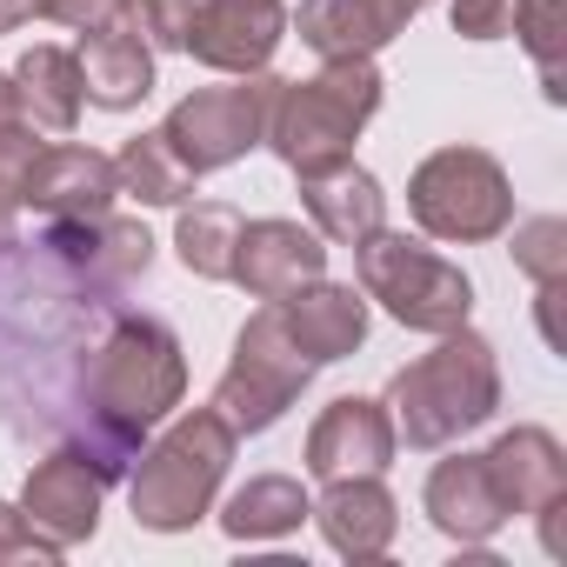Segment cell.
<instances>
[{
	"mask_svg": "<svg viewBox=\"0 0 567 567\" xmlns=\"http://www.w3.org/2000/svg\"><path fill=\"white\" fill-rule=\"evenodd\" d=\"M114 295L121 288L81 274L48 240H0V427L81 454L107 487L127 481L141 454L94 401V361L121 315Z\"/></svg>",
	"mask_w": 567,
	"mask_h": 567,
	"instance_id": "cell-1",
	"label": "cell"
},
{
	"mask_svg": "<svg viewBox=\"0 0 567 567\" xmlns=\"http://www.w3.org/2000/svg\"><path fill=\"white\" fill-rule=\"evenodd\" d=\"M388 421H394V441L408 447H447L461 434H474L481 421H494L501 408V368H494V348L474 334V328H454L441 334L434 354L408 361L388 388Z\"/></svg>",
	"mask_w": 567,
	"mask_h": 567,
	"instance_id": "cell-2",
	"label": "cell"
},
{
	"mask_svg": "<svg viewBox=\"0 0 567 567\" xmlns=\"http://www.w3.org/2000/svg\"><path fill=\"white\" fill-rule=\"evenodd\" d=\"M381 68L374 54H354V61H328L315 81H280L274 107H267V147L288 161L295 174H321V167H341L354 161V134L374 121L381 107Z\"/></svg>",
	"mask_w": 567,
	"mask_h": 567,
	"instance_id": "cell-3",
	"label": "cell"
},
{
	"mask_svg": "<svg viewBox=\"0 0 567 567\" xmlns=\"http://www.w3.org/2000/svg\"><path fill=\"white\" fill-rule=\"evenodd\" d=\"M234 441H240V434H234L214 408L181 414V421H174L154 447H141L134 467H127L134 520L154 527V534L194 527V520L214 507V494H220V481H227V467H234Z\"/></svg>",
	"mask_w": 567,
	"mask_h": 567,
	"instance_id": "cell-4",
	"label": "cell"
},
{
	"mask_svg": "<svg viewBox=\"0 0 567 567\" xmlns=\"http://www.w3.org/2000/svg\"><path fill=\"white\" fill-rule=\"evenodd\" d=\"M187 394V361H181V341L167 321L154 315H114L107 341H101V361H94V401H101V421L127 441H147L154 421H167Z\"/></svg>",
	"mask_w": 567,
	"mask_h": 567,
	"instance_id": "cell-5",
	"label": "cell"
},
{
	"mask_svg": "<svg viewBox=\"0 0 567 567\" xmlns=\"http://www.w3.org/2000/svg\"><path fill=\"white\" fill-rule=\"evenodd\" d=\"M134 28L147 48L194 54L200 68L260 74L288 41V8L280 0H141Z\"/></svg>",
	"mask_w": 567,
	"mask_h": 567,
	"instance_id": "cell-6",
	"label": "cell"
},
{
	"mask_svg": "<svg viewBox=\"0 0 567 567\" xmlns=\"http://www.w3.org/2000/svg\"><path fill=\"white\" fill-rule=\"evenodd\" d=\"M354 274H361V295L381 301L414 334H454L474 315V280L408 234L374 227L368 240H354Z\"/></svg>",
	"mask_w": 567,
	"mask_h": 567,
	"instance_id": "cell-7",
	"label": "cell"
},
{
	"mask_svg": "<svg viewBox=\"0 0 567 567\" xmlns=\"http://www.w3.org/2000/svg\"><path fill=\"white\" fill-rule=\"evenodd\" d=\"M308 381H315V361L295 348L280 308L267 301V308L247 315V328L234 334V361H227V374L214 381V401H207V408H214L234 434H260V427H274L280 414L308 394Z\"/></svg>",
	"mask_w": 567,
	"mask_h": 567,
	"instance_id": "cell-8",
	"label": "cell"
},
{
	"mask_svg": "<svg viewBox=\"0 0 567 567\" xmlns=\"http://www.w3.org/2000/svg\"><path fill=\"white\" fill-rule=\"evenodd\" d=\"M408 207H414L421 234H434V240H494L514 227V187H507L501 161L481 147L427 154L408 181Z\"/></svg>",
	"mask_w": 567,
	"mask_h": 567,
	"instance_id": "cell-9",
	"label": "cell"
},
{
	"mask_svg": "<svg viewBox=\"0 0 567 567\" xmlns=\"http://www.w3.org/2000/svg\"><path fill=\"white\" fill-rule=\"evenodd\" d=\"M274 94H280L274 74H240L234 87H194L187 101H174V114L161 121V134L174 141V154H181L194 174L234 167L247 147H260Z\"/></svg>",
	"mask_w": 567,
	"mask_h": 567,
	"instance_id": "cell-10",
	"label": "cell"
},
{
	"mask_svg": "<svg viewBox=\"0 0 567 567\" xmlns=\"http://www.w3.org/2000/svg\"><path fill=\"white\" fill-rule=\"evenodd\" d=\"M328 274V247L315 227L301 220H240V240H234V274L254 301H288L295 288Z\"/></svg>",
	"mask_w": 567,
	"mask_h": 567,
	"instance_id": "cell-11",
	"label": "cell"
},
{
	"mask_svg": "<svg viewBox=\"0 0 567 567\" xmlns=\"http://www.w3.org/2000/svg\"><path fill=\"white\" fill-rule=\"evenodd\" d=\"M394 421H388V408L381 401H361V394H348V401H334V408H321V421L308 427V474L315 481H348V474H381L388 461H394Z\"/></svg>",
	"mask_w": 567,
	"mask_h": 567,
	"instance_id": "cell-12",
	"label": "cell"
},
{
	"mask_svg": "<svg viewBox=\"0 0 567 567\" xmlns=\"http://www.w3.org/2000/svg\"><path fill=\"white\" fill-rule=\"evenodd\" d=\"M487 481H494V501L501 514H547V507H567V454L547 427H514L501 434L487 454H481Z\"/></svg>",
	"mask_w": 567,
	"mask_h": 567,
	"instance_id": "cell-13",
	"label": "cell"
},
{
	"mask_svg": "<svg viewBox=\"0 0 567 567\" xmlns=\"http://www.w3.org/2000/svg\"><path fill=\"white\" fill-rule=\"evenodd\" d=\"M421 8H434V0H301L288 28H301V41L321 61H354V54H381Z\"/></svg>",
	"mask_w": 567,
	"mask_h": 567,
	"instance_id": "cell-14",
	"label": "cell"
},
{
	"mask_svg": "<svg viewBox=\"0 0 567 567\" xmlns=\"http://www.w3.org/2000/svg\"><path fill=\"white\" fill-rule=\"evenodd\" d=\"M114 194H121V174L107 154L94 147H41L34 167L21 174V200L41 207L48 220H94V214H114Z\"/></svg>",
	"mask_w": 567,
	"mask_h": 567,
	"instance_id": "cell-15",
	"label": "cell"
},
{
	"mask_svg": "<svg viewBox=\"0 0 567 567\" xmlns=\"http://www.w3.org/2000/svg\"><path fill=\"white\" fill-rule=\"evenodd\" d=\"M101 494H107V481H101L81 454L54 447L48 461H34V474H28V487H21V514H28L48 540L74 547V540H94V527H101Z\"/></svg>",
	"mask_w": 567,
	"mask_h": 567,
	"instance_id": "cell-16",
	"label": "cell"
},
{
	"mask_svg": "<svg viewBox=\"0 0 567 567\" xmlns=\"http://www.w3.org/2000/svg\"><path fill=\"white\" fill-rule=\"evenodd\" d=\"M321 487L328 494L308 514L321 520L328 547L348 554V560H381L394 547V534H401V507L381 487V474H348V481H321Z\"/></svg>",
	"mask_w": 567,
	"mask_h": 567,
	"instance_id": "cell-17",
	"label": "cell"
},
{
	"mask_svg": "<svg viewBox=\"0 0 567 567\" xmlns=\"http://www.w3.org/2000/svg\"><path fill=\"white\" fill-rule=\"evenodd\" d=\"M274 308H280L295 348H301L315 368L348 361V354L368 341V295H361V288H334L328 274L308 280V288H295L288 301H274Z\"/></svg>",
	"mask_w": 567,
	"mask_h": 567,
	"instance_id": "cell-18",
	"label": "cell"
},
{
	"mask_svg": "<svg viewBox=\"0 0 567 567\" xmlns=\"http://www.w3.org/2000/svg\"><path fill=\"white\" fill-rule=\"evenodd\" d=\"M81 87L94 107L121 114V107H141L154 94V48L141 41V28L127 21H107V28H81Z\"/></svg>",
	"mask_w": 567,
	"mask_h": 567,
	"instance_id": "cell-19",
	"label": "cell"
},
{
	"mask_svg": "<svg viewBox=\"0 0 567 567\" xmlns=\"http://www.w3.org/2000/svg\"><path fill=\"white\" fill-rule=\"evenodd\" d=\"M54 254H68L81 274L107 280V288H127L154 267V234L141 220H121V214H94V220H54L41 234Z\"/></svg>",
	"mask_w": 567,
	"mask_h": 567,
	"instance_id": "cell-20",
	"label": "cell"
},
{
	"mask_svg": "<svg viewBox=\"0 0 567 567\" xmlns=\"http://www.w3.org/2000/svg\"><path fill=\"white\" fill-rule=\"evenodd\" d=\"M427 520L447 534V540H461V547H481V540H494L501 527H507V514H501V501H494V481H487V467H481V454H454V461H441L434 474H427Z\"/></svg>",
	"mask_w": 567,
	"mask_h": 567,
	"instance_id": "cell-21",
	"label": "cell"
},
{
	"mask_svg": "<svg viewBox=\"0 0 567 567\" xmlns=\"http://www.w3.org/2000/svg\"><path fill=\"white\" fill-rule=\"evenodd\" d=\"M301 200H308L315 227H321L328 240H341V247H354V240H368L374 227H388V194H381V181H374L368 167H354V161L321 167V174H301Z\"/></svg>",
	"mask_w": 567,
	"mask_h": 567,
	"instance_id": "cell-22",
	"label": "cell"
},
{
	"mask_svg": "<svg viewBox=\"0 0 567 567\" xmlns=\"http://www.w3.org/2000/svg\"><path fill=\"white\" fill-rule=\"evenodd\" d=\"M14 94H21V114H28L34 127H48V134H74L81 101H87L74 48H48V41L28 48L21 68H14Z\"/></svg>",
	"mask_w": 567,
	"mask_h": 567,
	"instance_id": "cell-23",
	"label": "cell"
},
{
	"mask_svg": "<svg viewBox=\"0 0 567 567\" xmlns=\"http://www.w3.org/2000/svg\"><path fill=\"white\" fill-rule=\"evenodd\" d=\"M308 507L315 501H308V487L295 474H260L220 507V527H227V540H280V534H295L308 520Z\"/></svg>",
	"mask_w": 567,
	"mask_h": 567,
	"instance_id": "cell-24",
	"label": "cell"
},
{
	"mask_svg": "<svg viewBox=\"0 0 567 567\" xmlns=\"http://www.w3.org/2000/svg\"><path fill=\"white\" fill-rule=\"evenodd\" d=\"M114 174H121V194H134V200H147V207H181L187 194H194V167L174 154V141L154 127V134H141V141H127L121 154H114Z\"/></svg>",
	"mask_w": 567,
	"mask_h": 567,
	"instance_id": "cell-25",
	"label": "cell"
},
{
	"mask_svg": "<svg viewBox=\"0 0 567 567\" xmlns=\"http://www.w3.org/2000/svg\"><path fill=\"white\" fill-rule=\"evenodd\" d=\"M234 240H240V214L220 207V200H194L181 207V227H174V247H181V267L200 274V280H227L234 274Z\"/></svg>",
	"mask_w": 567,
	"mask_h": 567,
	"instance_id": "cell-26",
	"label": "cell"
},
{
	"mask_svg": "<svg viewBox=\"0 0 567 567\" xmlns=\"http://www.w3.org/2000/svg\"><path fill=\"white\" fill-rule=\"evenodd\" d=\"M507 34H520L527 61L540 68L547 101H567V74H560V54H567V0H514Z\"/></svg>",
	"mask_w": 567,
	"mask_h": 567,
	"instance_id": "cell-27",
	"label": "cell"
},
{
	"mask_svg": "<svg viewBox=\"0 0 567 567\" xmlns=\"http://www.w3.org/2000/svg\"><path fill=\"white\" fill-rule=\"evenodd\" d=\"M514 260H520V274H534L540 295H560V280H567V220L560 214L527 220L514 234Z\"/></svg>",
	"mask_w": 567,
	"mask_h": 567,
	"instance_id": "cell-28",
	"label": "cell"
},
{
	"mask_svg": "<svg viewBox=\"0 0 567 567\" xmlns=\"http://www.w3.org/2000/svg\"><path fill=\"white\" fill-rule=\"evenodd\" d=\"M41 21H61V28H107V21H127L141 14V0H34Z\"/></svg>",
	"mask_w": 567,
	"mask_h": 567,
	"instance_id": "cell-29",
	"label": "cell"
},
{
	"mask_svg": "<svg viewBox=\"0 0 567 567\" xmlns=\"http://www.w3.org/2000/svg\"><path fill=\"white\" fill-rule=\"evenodd\" d=\"M0 560H61V540H48L21 507L0 501Z\"/></svg>",
	"mask_w": 567,
	"mask_h": 567,
	"instance_id": "cell-30",
	"label": "cell"
},
{
	"mask_svg": "<svg viewBox=\"0 0 567 567\" xmlns=\"http://www.w3.org/2000/svg\"><path fill=\"white\" fill-rule=\"evenodd\" d=\"M514 21V0H454V34L467 41H501Z\"/></svg>",
	"mask_w": 567,
	"mask_h": 567,
	"instance_id": "cell-31",
	"label": "cell"
},
{
	"mask_svg": "<svg viewBox=\"0 0 567 567\" xmlns=\"http://www.w3.org/2000/svg\"><path fill=\"white\" fill-rule=\"evenodd\" d=\"M28 114H21V94H14V74H0V134L8 127H21Z\"/></svg>",
	"mask_w": 567,
	"mask_h": 567,
	"instance_id": "cell-32",
	"label": "cell"
},
{
	"mask_svg": "<svg viewBox=\"0 0 567 567\" xmlns=\"http://www.w3.org/2000/svg\"><path fill=\"white\" fill-rule=\"evenodd\" d=\"M21 21H41V14H34V0H0V34L21 28Z\"/></svg>",
	"mask_w": 567,
	"mask_h": 567,
	"instance_id": "cell-33",
	"label": "cell"
},
{
	"mask_svg": "<svg viewBox=\"0 0 567 567\" xmlns=\"http://www.w3.org/2000/svg\"><path fill=\"white\" fill-rule=\"evenodd\" d=\"M14 214H21V194H14L8 181H0V240H8V234H14Z\"/></svg>",
	"mask_w": 567,
	"mask_h": 567,
	"instance_id": "cell-34",
	"label": "cell"
}]
</instances>
